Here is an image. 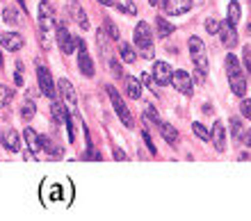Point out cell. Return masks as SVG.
Instances as JSON below:
<instances>
[{
    "instance_id": "cell-1",
    "label": "cell",
    "mask_w": 251,
    "mask_h": 221,
    "mask_svg": "<svg viewBox=\"0 0 251 221\" xmlns=\"http://www.w3.org/2000/svg\"><path fill=\"white\" fill-rule=\"evenodd\" d=\"M226 73H228V85L235 96H245L247 94V78L242 69H240V62L235 55H226Z\"/></svg>"
},
{
    "instance_id": "cell-2",
    "label": "cell",
    "mask_w": 251,
    "mask_h": 221,
    "mask_svg": "<svg viewBox=\"0 0 251 221\" xmlns=\"http://www.w3.org/2000/svg\"><path fill=\"white\" fill-rule=\"evenodd\" d=\"M135 46H137L139 55L144 59L153 57V32L149 23H144V21H139L137 27H135Z\"/></svg>"
},
{
    "instance_id": "cell-3",
    "label": "cell",
    "mask_w": 251,
    "mask_h": 221,
    "mask_svg": "<svg viewBox=\"0 0 251 221\" xmlns=\"http://www.w3.org/2000/svg\"><path fill=\"white\" fill-rule=\"evenodd\" d=\"M187 46H190L192 64L197 66L201 75H205V73H208V50H205V44L199 39V37H190Z\"/></svg>"
},
{
    "instance_id": "cell-4",
    "label": "cell",
    "mask_w": 251,
    "mask_h": 221,
    "mask_svg": "<svg viewBox=\"0 0 251 221\" xmlns=\"http://www.w3.org/2000/svg\"><path fill=\"white\" fill-rule=\"evenodd\" d=\"M105 89H107V96H110V100H112V107H114V112H117V117L121 119V123H124L126 128H132V125H135V121H132V114H130V110L126 107L121 94L114 89L112 85H107Z\"/></svg>"
},
{
    "instance_id": "cell-5",
    "label": "cell",
    "mask_w": 251,
    "mask_h": 221,
    "mask_svg": "<svg viewBox=\"0 0 251 221\" xmlns=\"http://www.w3.org/2000/svg\"><path fill=\"white\" fill-rule=\"evenodd\" d=\"M57 91H60V96H62V103L66 105V110L71 112L73 117L78 114V94H75V87H73L71 80H57Z\"/></svg>"
},
{
    "instance_id": "cell-6",
    "label": "cell",
    "mask_w": 251,
    "mask_h": 221,
    "mask_svg": "<svg viewBox=\"0 0 251 221\" xmlns=\"http://www.w3.org/2000/svg\"><path fill=\"white\" fill-rule=\"evenodd\" d=\"M37 80H39L41 94H44L48 100H55V98H57V85L53 82V75H50V71H48V69L41 64V62H37Z\"/></svg>"
},
{
    "instance_id": "cell-7",
    "label": "cell",
    "mask_w": 251,
    "mask_h": 221,
    "mask_svg": "<svg viewBox=\"0 0 251 221\" xmlns=\"http://www.w3.org/2000/svg\"><path fill=\"white\" fill-rule=\"evenodd\" d=\"M57 46H60V50L64 55H73V50L78 48V37H73L69 32L64 21H57Z\"/></svg>"
},
{
    "instance_id": "cell-8",
    "label": "cell",
    "mask_w": 251,
    "mask_h": 221,
    "mask_svg": "<svg viewBox=\"0 0 251 221\" xmlns=\"http://www.w3.org/2000/svg\"><path fill=\"white\" fill-rule=\"evenodd\" d=\"M37 19H39V30H46V32H50V30L57 25L55 9H53L50 2H46V0H41L39 2V14H37Z\"/></svg>"
},
{
    "instance_id": "cell-9",
    "label": "cell",
    "mask_w": 251,
    "mask_h": 221,
    "mask_svg": "<svg viewBox=\"0 0 251 221\" xmlns=\"http://www.w3.org/2000/svg\"><path fill=\"white\" fill-rule=\"evenodd\" d=\"M78 69L85 78H94V62L92 55L87 52V44L82 39H78Z\"/></svg>"
},
{
    "instance_id": "cell-10",
    "label": "cell",
    "mask_w": 251,
    "mask_h": 221,
    "mask_svg": "<svg viewBox=\"0 0 251 221\" xmlns=\"http://www.w3.org/2000/svg\"><path fill=\"white\" fill-rule=\"evenodd\" d=\"M172 85L176 87V91H180L183 96H192V94H194V82H192V75L187 71H174Z\"/></svg>"
},
{
    "instance_id": "cell-11",
    "label": "cell",
    "mask_w": 251,
    "mask_h": 221,
    "mask_svg": "<svg viewBox=\"0 0 251 221\" xmlns=\"http://www.w3.org/2000/svg\"><path fill=\"white\" fill-rule=\"evenodd\" d=\"M151 75H153V82H155L158 87H167V85H172L174 71H172V66L167 64V62H155V64H153Z\"/></svg>"
},
{
    "instance_id": "cell-12",
    "label": "cell",
    "mask_w": 251,
    "mask_h": 221,
    "mask_svg": "<svg viewBox=\"0 0 251 221\" xmlns=\"http://www.w3.org/2000/svg\"><path fill=\"white\" fill-rule=\"evenodd\" d=\"M69 16L73 19V23L80 27V30H89V19H87L85 9L78 0H69Z\"/></svg>"
},
{
    "instance_id": "cell-13",
    "label": "cell",
    "mask_w": 251,
    "mask_h": 221,
    "mask_svg": "<svg viewBox=\"0 0 251 221\" xmlns=\"http://www.w3.org/2000/svg\"><path fill=\"white\" fill-rule=\"evenodd\" d=\"M210 139H212V146L217 153H224L226 150V128L222 121H215L212 123V132H210Z\"/></svg>"
},
{
    "instance_id": "cell-14",
    "label": "cell",
    "mask_w": 251,
    "mask_h": 221,
    "mask_svg": "<svg viewBox=\"0 0 251 221\" xmlns=\"http://www.w3.org/2000/svg\"><path fill=\"white\" fill-rule=\"evenodd\" d=\"M0 144L5 146V150H9V153H19L21 150V135L16 130H2V135H0Z\"/></svg>"
},
{
    "instance_id": "cell-15",
    "label": "cell",
    "mask_w": 251,
    "mask_h": 221,
    "mask_svg": "<svg viewBox=\"0 0 251 221\" xmlns=\"http://www.w3.org/2000/svg\"><path fill=\"white\" fill-rule=\"evenodd\" d=\"M0 46L5 48V50H21L23 48V37H21L19 32H2L0 34Z\"/></svg>"
},
{
    "instance_id": "cell-16",
    "label": "cell",
    "mask_w": 251,
    "mask_h": 221,
    "mask_svg": "<svg viewBox=\"0 0 251 221\" xmlns=\"http://www.w3.org/2000/svg\"><path fill=\"white\" fill-rule=\"evenodd\" d=\"M165 9L172 16H180L192 9V0H165Z\"/></svg>"
},
{
    "instance_id": "cell-17",
    "label": "cell",
    "mask_w": 251,
    "mask_h": 221,
    "mask_svg": "<svg viewBox=\"0 0 251 221\" xmlns=\"http://www.w3.org/2000/svg\"><path fill=\"white\" fill-rule=\"evenodd\" d=\"M23 139H25V144L30 146V153H39L41 150V137L37 135V132L32 130V128H25V132H23Z\"/></svg>"
},
{
    "instance_id": "cell-18",
    "label": "cell",
    "mask_w": 251,
    "mask_h": 221,
    "mask_svg": "<svg viewBox=\"0 0 251 221\" xmlns=\"http://www.w3.org/2000/svg\"><path fill=\"white\" fill-rule=\"evenodd\" d=\"M160 135L165 137L167 144H178V130L172 123H167V121H160Z\"/></svg>"
},
{
    "instance_id": "cell-19",
    "label": "cell",
    "mask_w": 251,
    "mask_h": 221,
    "mask_svg": "<svg viewBox=\"0 0 251 221\" xmlns=\"http://www.w3.org/2000/svg\"><path fill=\"white\" fill-rule=\"evenodd\" d=\"M126 94H128L130 98H135V100H139V98H142V85H139L137 78L126 75Z\"/></svg>"
},
{
    "instance_id": "cell-20",
    "label": "cell",
    "mask_w": 251,
    "mask_h": 221,
    "mask_svg": "<svg viewBox=\"0 0 251 221\" xmlns=\"http://www.w3.org/2000/svg\"><path fill=\"white\" fill-rule=\"evenodd\" d=\"M41 148H44V153L48 155V160H60L62 157V148L60 146H55L48 137H41Z\"/></svg>"
},
{
    "instance_id": "cell-21",
    "label": "cell",
    "mask_w": 251,
    "mask_h": 221,
    "mask_svg": "<svg viewBox=\"0 0 251 221\" xmlns=\"http://www.w3.org/2000/svg\"><path fill=\"white\" fill-rule=\"evenodd\" d=\"M119 55H121V62H126V64H132V62L137 59L135 48H132L130 44H126V41H119Z\"/></svg>"
},
{
    "instance_id": "cell-22",
    "label": "cell",
    "mask_w": 251,
    "mask_h": 221,
    "mask_svg": "<svg viewBox=\"0 0 251 221\" xmlns=\"http://www.w3.org/2000/svg\"><path fill=\"white\" fill-rule=\"evenodd\" d=\"M155 30H158V37H160V39H167V37H169V34H172L176 27H174L167 19L158 16V19H155Z\"/></svg>"
},
{
    "instance_id": "cell-23",
    "label": "cell",
    "mask_w": 251,
    "mask_h": 221,
    "mask_svg": "<svg viewBox=\"0 0 251 221\" xmlns=\"http://www.w3.org/2000/svg\"><path fill=\"white\" fill-rule=\"evenodd\" d=\"M2 21H5L7 25L19 27L21 25V16H19V12H16V7H5V9H2Z\"/></svg>"
},
{
    "instance_id": "cell-24",
    "label": "cell",
    "mask_w": 251,
    "mask_h": 221,
    "mask_svg": "<svg viewBox=\"0 0 251 221\" xmlns=\"http://www.w3.org/2000/svg\"><path fill=\"white\" fill-rule=\"evenodd\" d=\"M219 34H222V44H224L226 48H233V46L238 44V34H235V27L228 25L226 30H222Z\"/></svg>"
},
{
    "instance_id": "cell-25",
    "label": "cell",
    "mask_w": 251,
    "mask_h": 221,
    "mask_svg": "<svg viewBox=\"0 0 251 221\" xmlns=\"http://www.w3.org/2000/svg\"><path fill=\"white\" fill-rule=\"evenodd\" d=\"M226 21H228V25L235 27L240 23V5L238 2H231L228 9H226Z\"/></svg>"
},
{
    "instance_id": "cell-26",
    "label": "cell",
    "mask_w": 251,
    "mask_h": 221,
    "mask_svg": "<svg viewBox=\"0 0 251 221\" xmlns=\"http://www.w3.org/2000/svg\"><path fill=\"white\" fill-rule=\"evenodd\" d=\"M34 112H37V105H34V100L30 96H25V103H23V110H21V117H23V121H32Z\"/></svg>"
},
{
    "instance_id": "cell-27",
    "label": "cell",
    "mask_w": 251,
    "mask_h": 221,
    "mask_svg": "<svg viewBox=\"0 0 251 221\" xmlns=\"http://www.w3.org/2000/svg\"><path fill=\"white\" fill-rule=\"evenodd\" d=\"M14 100V91L9 89V87L0 85V110H5V107H9V103Z\"/></svg>"
},
{
    "instance_id": "cell-28",
    "label": "cell",
    "mask_w": 251,
    "mask_h": 221,
    "mask_svg": "<svg viewBox=\"0 0 251 221\" xmlns=\"http://www.w3.org/2000/svg\"><path fill=\"white\" fill-rule=\"evenodd\" d=\"M192 132L201 139V142H210V130L203 123H192Z\"/></svg>"
},
{
    "instance_id": "cell-29",
    "label": "cell",
    "mask_w": 251,
    "mask_h": 221,
    "mask_svg": "<svg viewBox=\"0 0 251 221\" xmlns=\"http://www.w3.org/2000/svg\"><path fill=\"white\" fill-rule=\"evenodd\" d=\"M107 39H110V34L100 27V30H96V44H99V50L100 52H107Z\"/></svg>"
},
{
    "instance_id": "cell-30",
    "label": "cell",
    "mask_w": 251,
    "mask_h": 221,
    "mask_svg": "<svg viewBox=\"0 0 251 221\" xmlns=\"http://www.w3.org/2000/svg\"><path fill=\"white\" fill-rule=\"evenodd\" d=\"M205 30H208L210 34H219V32H222V25H219L217 19H208V21H205Z\"/></svg>"
},
{
    "instance_id": "cell-31",
    "label": "cell",
    "mask_w": 251,
    "mask_h": 221,
    "mask_svg": "<svg viewBox=\"0 0 251 221\" xmlns=\"http://www.w3.org/2000/svg\"><path fill=\"white\" fill-rule=\"evenodd\" d=\"M117 9H119V12H126V14H135V12H137L130 0H121V2H117Z\"/></svg>"
},
{
    "instance_id": "cell-32",
    "label": "cell",
    "mask_w": 251,
    "mask_h": 221,
    "mask_svg": "<svg viewBox=\"0 0 251 221\" xmlns=\"http://www.w3.org/2000/svg\"><path fill=\"white\" fill-rule=\"evenodd\" d=\"M39 46L41 50H50V37H48L46 30H39Z\"/></svg>"
},
{
    "instance_id": "cell-33",
    "label": "cell",
    "mask_w": 251,
    "mask_h": 221,
    "mask_svg": "<svg viewBox=\"0 0 251 221\" xmlns=\"http://www.w3.org/2000/svg\"><path fill=\"white\" fill-rule=\"evenodd\" d=\"M105 27H107V32H110V39H112V41H121L119 30H117V25H114L112 21H105Z\"/></svg>"
},
{
    "instance_id": "cell-34",
    "label": "cell",
    "mask_w": 251,
    "mask_h": 221,
    "mask_svg": "<svg viewBox=\"0 0 251 221\" xmlns=\"http://www.w3.org/2000/svg\"><path fill=\"white\" fill-rule=\"evenodd\" d=\"M231 132H233V137H242V123H240V119H231Z\"/></svg>"
},
{
    "instance_id": "cell-35",
    "label": "cell",
    "mask_w": 251,
    "mask_h": 221,
    "mask_svg": "<svg viewBox=\"0 0 251 221\" xmlns=\"http://www.w3.org/2000/svg\"><path fill=\"white\" fill-rule=\"evenodd\" d=\"M240 112H242V117L251 121V100H242V105H240Z\"/></svg>"
},
{
    "instance_id": "cell-36",
    "label": "cell",
    "mask_w": 251,
    "mask_h": 221,
    "mask_svg": "<svg viewBox=\"0 0 251 221\" xmlns=\"http://www.w3.org/2000/svg\"><path fill=\"white\" fill-rule=\"evenodd\" d=\"M14 80H16V85H23V64L16 62V73H14Z\"/></svg>"
},
{
    "instance_id": "cell-37",
    "label": "cell",
    "mask_w": 251,
    "mask_h": 221,
    "mask_svg": "<svg viewBox=\"0 0 251 221\" xmlns=\"http://www.w3.org/2000/svg\"><path fill=\"white\" fill-rule=\"evenodd\" d=\"M142 137H144V144H146V146H149V150H151L153 155H155L158 150H155V146H153V139H151V135H149V130H144V132H142Z\"/></svg>"
},
{
    "instance_id": "cell-38",
    "label": "cell",
    "mask_w": 251,
    "mask_h": 221,
    "mask_svg": "<svg viewBox=\"0 0 251 221\" xmlns=\"http://www.w3.org/2000/svg\"><path fill=\"white\" fill-rule=\"evenodd\" d=\"M110 66H112V71H114V75H117V78H121V75H124V71H121V66H119V62H110Z\"/></svg>"
},
{
    "instance_id": "cell-39",
    "label": "cell",
    "mask_w": 251,
    "mask_h": 221,
    "mask_svg": "<svg viewBox=\"0 0 251 221\" xmlns=\"http://www.w3.org/2000/svg\"><path fill=\"white\" fill-rule=\"evenodd\" d=\"M114 160H119V162H126V160H128V155H126L124 150H119V148H114Z\"/></svg>"
},
{
    "instance_id": "cell-40",
    "label": "cell",
    "mask_w": 251,
    "mask_h": 221,
    "mask_svg": "<svg viewBox=\"0 0 251 221\" xmlns=\"http://www.w3.org/2000/svg\"><path fill=\"white\" fill-rule=\"evenodd\" d=\"M242 55H245V66L249 69V73H251V52H249V48H245V52H242Z\"/></svg>"
},
{
    "instance_id": "cell-41",
    "label": "cell",
    "mask_w": 251,
    "mask_h": 221,
    "mask_svg": "<svg viewBox=\"0 0 251 221\" xmlns=\"http://www.w3.org/2000/svg\"><path fill=\"white\" fill-rule=\"evenodd\" d=\"M240 139H242V144H245V146H251V130L242 132V137H240Z\"/></svg>"
},
{
    "instance_id": "cell-42",
    "label": "cell",
    "mask_w": 251,
    "mask_h": 221,
    "mask_svg": "<svg viewBox=\"0 0 251 221\" xmlns=\"http://www.w3.org/2000/svg\"><path fill=\"white\" fill-rule=\"evenodd\" d=\"M99 2H100V5H105V7H112L114 5L112 0H99Z\"/></svg>"
},
{
    "instance_id": "cell-43",
    "label": "cell",
    "mask_w": 251,
    "mask_h": 221,
    "mask_svg": "<svg viewBox=\"0 0 251 221\" xmlns=\"http://www.w3.org/2000/svg\"><path fill=\"white\" fill-rule=\"evenodd\" d=\"M247 30H249V34H251V23H249V27H247Z\"/></svg>"
},
{
    "instance_id": "cell-44",
    "label": "cell",
    "mask_w": 251,
    "mask_h": 221,
    "mask_svg": "<svg viewBox=\"0 0 251 221\" xmlns=\"http://www.w3.org/2000/svg\"><path fill=\"white\" fill-rule=\"evenodd\" d=\"M0 66H2V55H0Z\"/></svg>"
}]
</instances>
